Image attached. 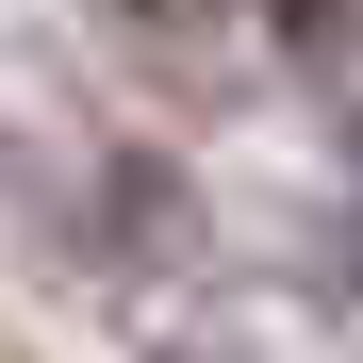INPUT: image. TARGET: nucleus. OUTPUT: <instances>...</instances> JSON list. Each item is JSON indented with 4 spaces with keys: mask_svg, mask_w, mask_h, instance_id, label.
I'll return each mask as SVG.
<instances>
[{
    "mask_svg": "<svg viewBox=\"0 0 363 363\" xmlns=\"http://www.w3.org/2000/svg\"><path fill=\"white\" fill-rule=\"evenodd\" d=\"M281 50L314 67V99L363 133V0H281Z\"/></svg>",
    "mask_w": 363,
    "mask_h": 363,
    "instance_id": "obj_1",
    "label": "nucleus"
},
{
    "mask_svg": "<svg viewBox=\"0 0 363 363\" xmlns=\"http://www.w3.org/2000/svg\"><path fill=\"white\" fill-rule=\"evenodd\" d=\"M133 17H215V0H133Z\"/></svg>",
    "mask_w": 363,
    "mask_h": 363,
    "instance_id": "obj_2",
    "label": "nucleus"
}]
</instances>
